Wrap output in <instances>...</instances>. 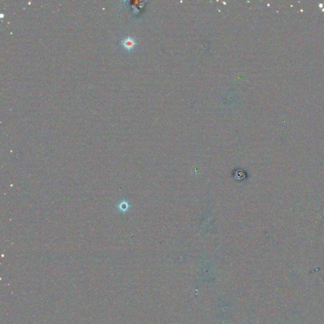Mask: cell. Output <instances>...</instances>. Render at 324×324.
<instances>
[{
    "instance_id": "cell-1",
    "label": "cell",
    "mask_w": 324,
    "mask_h": 324,
    "mask_svg": "<svg viewBox=\"0 0 324 324\" xmlns=\"http://www.w3.org/2000/svg\"><path fill=\"white\" fill-rule=\"evenodd\" d=\"M136 44V42L131 37H128L123 41L124 46L127 49H131L134 48Z\"/></svg>"
},
{
    "instance_id": "cell-2",
    "label": "cell",
    "mask_w": 324,
    "mask_h": 324,
    "mask_svg": "<svg viewBox=\"0 0 324 324\" xmlns=\"http://www.w3.org/2000/svg\"><path fill=\"white\" fill-rule=\"evenodd\" d=\"M222 324H225V323H222Z\"/></svg>"
}]
</instances>
